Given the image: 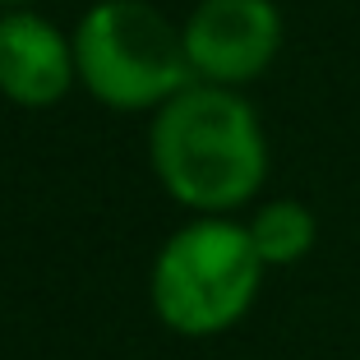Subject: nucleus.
Instances as JSON below:
<instances>
[{"instance_id": "nucleus-7", "label": "nucleus", "mask_w": 360, "mask_h": 360, "mask_svg": "<svg viewBox=\"0 0 360 360\" xmlns=\"http://www.w3.org/2000/svg\"><path fill=\"white\" fill-rule=\"evenodd\" d=\"M0 5H28V0H0Z\"/></svg>"}, {"instance_id": "nucleus-2", "label": "nucleus", "mask_w": 360, "mask_h": 360, "mask_svg": "<svg viewBox=\"0 0 360 360\" xmlns=\"http://www.w3.org/2000/svg\"><path fill=\"white\" fill-rule=\"evenodd\" d=\"M264 286V259L240 222L194 217L153 259L148 300L176 338H217L236 328Z\"/></svg>"}, {"instance_id": "nucleus-4", "label": "nucleus", "mask_w": 360, "mask_h": 360, "mask_svg": "<svg viewBox=\"0 0 360 360\" xmlns=\"http://www.w3.org/2000/svg\"><path fill=\"white\" fill-rule=\"evenodd\" d=\"M180 32L194 79L212 88H236L273 65L282 46V14L273 0H199V10Z\"/></svg>"}, {"instance_id": "nucleus-3", "label": "nucleus", "mask_w": 360, "mask_h": 360, "mask_svg": "<svg viewBox=\"0 0 360 360\" xmlns=\"http://www.w3.org/2000/svg\"><path fill=\"white\" fill-rule=\"evenodd\" d=\"M79 84L116 111H153L194 88L185 32L148 0H97L75 28Z\"/></svg>"}, {"instance_id": "nucleus-6", "label": "nucleus", "mask_w": 360, "mask_h": 360, "mask_svg": "<svg viewBox=\"0 0 360 360\" xmlns=\"http://www.w3.org/2000/svg\"><path fill=\"white\" fill-rule=\"evenodd\" d=\"M250 240H255L264 268H286V264H300V259L314 250V236H319V222L314 212L296 199H273L250 217Z\"/></svg>"}, {"instance_id": "nucleus-5", "label": "nucleus", "mask_w": 360, "mask_h": 360, "mask_svg": "<svg viewBox=\"0 0 360 360\" xmlns=\"http://www.w3.org/2000/svg\"><path fill=\"white\" fill-rule=\"evenodd\" d=\"M79 79L75 42L42 14H0V93L19 106H51Z\"/></svg>"}, {"instance_id": "nucleus-1", "label": "nucleus", "mask_w": 360, "mask_h": 360, "mask_svg": "<svg viewBox=\"0 0 360 360\" xmlns=\"http://www.w3.org/2000/svg\"><path fill=\"white\" fill-rule=\"evenodd\" d=\"M148 158L162 190L203 217L250 203L268 176V143L255 106L236 88L212 84H194L162 106L148 129Z\"/></svg>"}]
</instances>
